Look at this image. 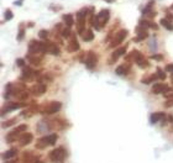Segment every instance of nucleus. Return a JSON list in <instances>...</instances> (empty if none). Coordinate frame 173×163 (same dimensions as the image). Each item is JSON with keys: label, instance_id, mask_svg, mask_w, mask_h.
<instances>
[{"label": "nucleus", "instance_id": "nucleus-25", "mask_svg": "<svg viewBox=\"0 0 173 163\" xmlns=\"http://www.w3.org/2000/svg\"><path fill=\"white\" fill-rule=\"evenodd\" d=\"M15 156H16V150H9L5 153H3V158L4 159H10V158H12Z\"/></svg>", "mask_w": 173, "mask_h": 163}, {"label": "nucleus", "instance_id": "nucleus-40", "mask_svg": "<svg viewBox=\"0 0 173 163\" xmlns=\"http://www.w3.org/2000/svg\"><path fill=\"white\" fill-rule=\"evenodd\" d=\"M106 3H112V2H115V0H105Z\"/></svg>", "mask_w": 173, "mask_h": 163}, {"label": "nucleus", "instance_id": "nucleus-17", "mask_svg": "<svg viewBox=\"0 0 173 163\" xmlns=\"http://www.w3.org/2000/svg\"><path fill=\"white\" fill-rule=\"evenodd\" d=\"M82 36V39H83V41H85V42H90V41H93V39H94V33H93V31L92 30H84V32L81 35Z\"/></svg>", "mask_w": 173, "mask_h": 163}, {"label": "nucleus", "instance_id": "nucleus-12", "mask_svg": "<svg viewBox=\"0 0 173 163\" xmlns=\"http://www.w3.org/2000/svg\"><path fill=\"white\" fill-rule=\"evenodd\" d=\"M125 53H126V46L120 47V48H118L116 51H114V52H112V54H111V57H110L109 63H110V64H111V63H114V62L116 61L120 56H123V54H125Z\"/></svg>", "mask_w": 173, "mask_h": 163}, {"label": "nucleus", "instance_id": "nucleus-19", "mask_svg": "<svg viewBox=\"0 0 173 163\" xmlns=\"http://www.w3.org/2000/svg\"><path fill=\"white\" fill-rule=\"evenodd\" d=\"M48 53L53 54V56H58V54L61 53L60 47L57 46L56 43H53V42H50V43H48Z\"/></svg>", "mask_w": 173, "mask_h": 163}, {"label": "nucleus", "instance_id": "nucleus-23", "mask_svg": "<svg viewBox=\"0 0 173 163\" xmlns=\"http://www.w3.org/2000/svg\"><path fill=\"white\" fill-rule=\"evenodd\" d=\"M161 25H162L163 27H166L167 30L173 31V24H172L168 19H162V20H161Z\"/></svg>", "mask_w": 173, "mask_h": 163}, {"label": "nucleus", "instance_id": "nucleus-2", "mask_svg": "<svg viewBox=\"0 0 173 163\" xmlns=\"http://www.w3.org/2000/svg\"><path fill=\"white\" fill-rule=\"evenodd\" d=\"M66 150L63 147H58V148H56L53 150L51 153H50V159L51 162L53 163H61L64 158H66Z\"/></svg>", "mask_w": 173, "mask_h": 163}, {"label": "nucleus", "instance_id": "nucleus-6", "mask_svg": "<svg viewBox=\"0 0 173 163\" xmlns=\"http://www.w3.org/2000/svg\"><path fill=\"white\" fill-rule=\"evenodd\" d=\"M62 107V103L60 101H51L45 106V114H54L57 111H60Z\"/></svg>", "mask_w": 173, "mask_h": 163}, {"label": "nucleus", "instance_id": "nucleus-1", "mask_svg": "<svg viewBox=\"0 0 173 163\" xmlns=\"http://www.w3.org/2000/svg\"><path fill=\"white\" fill-rule=\"evenodd\" d=\"M57 141V135L56 134H52V135H48V136H45L40 140H37L36 142V148H45L47 146H52Z\"/></svg>", "mask_w": 173, "mask_h": 163}, {"label": "nucleus", "instance_id": "nucleus-22", "mask_svg": "<svg viewBox=\"0 0 173 163\" xmlns=\"http://www.w3.org/2000/svg\"><path fill=\"white\" fill-rule=\"evenodd\" d=\"M157 78H158V76H157V74H151V76H148V77H144V78L141 79V82H142L144 84H150L151 82L156 80Z\"/></svg>", "mask_w": 173, "mask_h": 163}, {"label": "nucleus", "instance_id": "nucleus-32", "mask_svg": "<svg viewBox=\"0 0 173 163\" xmlns=\"http://www.w3.org/2000/svg\"><path fill=\"white\" fill-rule=\"evenodd\" d=\"M164 106L166 107H172L173 106V98H169L168 100L164 101Z\"/></svg>", "mask_w": 173, "mask_h": 163}, {"label": "nucleus", "instance_id": "nucleus-14", "mask_svg": "<svg viewBox=\"0 0 173 163\" xmlns=\"http://www.w3.org/2000/svg\"><path fill=\"white\" fill-rule=\"evenodd\" d=\"M68 52H77L79 49V43L77 42V39H75V36L72 35V37H71V41L68 43Z\"/></svg>", "mask_w": 173, "mask_h": 163}, {"label": "nucleus", "instance_id": "nucleus-3", "mask_svg": "<svg viewBox=\"0 0 173 163\" xmlns=\"http://www.w3.org/2000/svg\"><path fill=\"white\" fill-rule=\"evenodd\" d=\"M84 62H85V66H87L88 69H94V67L97 66V63H98V56L95 54L94 51H89L88 54H87V58L84 59Z\"/></svg>", "mask_w": 173, "mask_h": 163}, {"label": "nucleus", "instance_id": "nucleus-4", "mask_svg": "<svg viewBox=\"0 0 173 163\" xmlns=\"http://www.w3.org/2000/svg\"><path fill=\"white\" fill-rule=\"evenodd\" d=\"M126 36H127V30L125 29H121L119 31H116V35L114 36V39H112V42L110 43V47H115L116 45H120L125 39H126Z\"/></svg>", "mask_w": 173, "mask_h": 163}, {"label": "nucleus", "instance_id": "nucleus-21", "mask_svg": "<svg viewBox=\"0 0 173 163\" xmlns=\"http://www.w3.org/2000/svg\"><path fill=\"white\" fill-rule=\"evenodd\" d=\"M62 19H63L66 26H69V27H71V26L74 24V17H73L72 14H66V15H63Z\"/></svg>", "mask_w": 173, "mask_h": 163}, {"label": "nucleus", "instance_id": "nucleus-41", "mask_svg": "<svg viewBox=\"0 0 173 163\" xmlns=\"http://www.w3.org/2000/svg\"><path fill=\"white\" fill-rule=\"evenodd\" d=\"M35 163H42V162H40V161H38V159H36V162Z\"/></svg>", "mask_w": 173, "mask_h": 163}, {"label": "nucleus", "instance_id": "nucleus-9", "mask_svg": "<svg viewBox=\"0 0 173 163\" xmlns=\"http://www.w3.org/2000/svg\"><path fill=\"white\" fill-rule=\"evenodd\" d=\"M109 17H110V10H102L98 15H97V20H98V22L102 25V26H104L106 22H108V20H109Z\"/></svg>", "mask_w": 173, "mask_h": 163}, {"label": "nucleus", "instance_id": "nucleus-18", "mask_svg": "<svg viewBox=\"0 0 173 163\" xmlns=\"http://www.w3.org/2000/svg\"><path fill=\"white\" fill-rule=\"evenodd\" d=\"M164 117H166V114H164V113H153V114L151 115L150 120H151L152 124H156V122H158L160 120H163Z\"/></svg>", "mask_w": 173, "mask_h": 163}, {"label": "nucleus", "instance_id": "nucleus-39", "mask_svg": "<svg viewBox=\"0 0 173 163\" xmlns=\"http://www.w3.org/2000/svg\"><path fill=\"white\" fill-rule=\"evenodd\" d=\"M150 29H153V30H157V29H158V25H157V24H155V22H152V21H151V25H150Z\"/></svg>", "mask_w": 173, "mask_h": 163}, {"label": "nucleus", "instance_id": "nucleus-38", "mask_svg": "<svg viewBox=\"0 0 173 163\" xmlns=\"http://www.w3.org/2000/svg\"><path fill=\"white\" fill-rule=\"evenodd\" d=\"M50 9H51V10H60V9H62V6H61V5H57V6H56V5L52 4V5L50 6Z\"/></svg>", "mask_w": 173, "mask_h": 163}, {"label": "nucleus", "instance_id": "nucleus-33", "mask_svg": "<svg viewBox=\"0 0 173 163\" xmlns=\"http://www.w3.org/2000/svg\"><path fill=\"white\" fill-rule=\"evenodd\" d=\"M151 59H156V61H163V56H162V54H153V56H151Z\"/></svg>", "mask_w": 173, "mask_h": 163}, {"label": "nucleus", "instance_id": "nucleus-20", "mask_svg": "<svg viewBox=\"0 0 173 163\" xmlns=\"http://www.w3.org/2000/svg\"><path fill=\"white\" fill-rule=\"evenodd\" d=\"M26 58H27V61H30V62H31L32 64H35V66L40 64V63H41V61H42V58H41V57H37L36 54H31V53H29V54H27Z\"/></svg>", "mask_w": 173, "mask_h": 163}, {"label": "nucleus", "instance_id": "nucleus-13", "mask_svg": "<svg viewBox=\"0 0 173 163\" xmlns=\"http://www.w3.org/2000/svg\"><path fill=\"white\" fill-rule=\"evenodd\" d=\"M168 89V87H167V84H164V83H156L155 85L152 87V93L153 94H163L166 90Z\"/></svg>", "mask_w": 173, "mask_h": 163}, {"label": "nucleus", "instance_id": "nucleus-5", "mask_svg": "<svg viewBox=\"0 0 173 163\" xmlns=\"http://www.w3.org/2000/svg\"><path fill=\"white\" fill-rule=\"evenodd\" d=\"M25 130H27V125H26V124H22V125H20V126H17V127H16L14 131H11V132L6 136V141H8V142H12V141L17 140V135L21 134V132H24Z\"/></svg>", "mask_w": 173, "mask_h": 163}, {"label": "nucleus", "instance_id": "nucleus-31", "mask_svg": "<svg viewBox=\"0 0 173 163\" xmlns=\"http://www.w3.org/2000/svg\"><path fill=\"white\" fill-rule=\"evenodd\" d=\"M12 17H14V15H12V12H11V10L10 9H8L6 11H5V20H11L12 19Z\"/></svg>", "mask_w": 173, "mask_h": 163}, {"label": "nucleus", "instance_id": "nucleus-34", "mask_svg": "<svg viewBox=\"0 0 173 163\" xmlns=\"http://www.w3.org/2000/svg\"><path fill=\"white\" fill-rule=\"evenodd\" d=\"M16 64H17L19 67L24 68V67H25V61H24L22 58H17V59H16Z\"/></svg>", "mask_w": 173, "mask_h": 163}, {"label": "nucleus", "instance_id": "nucleus-27", "mask_svg": "<svg viewBox=\"0 0 173 163\" xmlns=\"http://www.w3.org/2000/svg\"><path fill=\"white\" fill-rule=\"evenodd\" d=\"M38 37L42 39V40H47V37H48V31H47V30H41L40 32H38Z\"/></svg>", "mask_w": 173, "mask_h": 163}, {"label": "nucleus", "instance_id": "nucleus-30", "mask_svg": "<svg viewBox=\"0 0 173 163\" xmlns=\"http://www.w3.org/2000/svg\"><path fill=\"white\" fill-rule=\"evenodd\" d=\"M157 76H158V78L160 79H166V73H164V72L161 69V68H157Z\"/></svg>", "mask_w": 173, "mask_h": 163}, {"label": "nucleus", "instance_id": "nucleus-10", "mask_svg": "<svg viewBox=\"0 0 173 163\" xmlns=\"http://www.w3.org/2000/svg\"><path fill=\"white\" fill-rule=\"evenodd\" d=\"M46 89H47V88H46V85H45V84L38 83V84H35V85L31 88V93H32L33 95H36V97H40V95L45 94Z\"/></svg>", "mask_w": 173, "mask_h": 163}, {"label": "nucleus", "instance_id": "nucleus-11", "mask_svg": "<svg viewBox=\"0 0 173 163\" xmlns=\"http://www.w3.org/2000/svg\"><path fill=\"white\" fill-rule=\"evenodd\" d=\"M32 140H33L32 134H30V132H24L20 137H19V143H20L21 146H26V144H29V143L32 142Z\"/></svg>", "mask_w": 173, "mask_h": 163}, {"label": "nucleus", "instance_id": "nucleus-24", "mask_svg": "<svg viewBox=\"0 0 173 163\" xmlns=\"http://www.w3.org/2000/svg\"><path fill=\"white\" fill-rule=\"evenodd\" d=\"M61 35H62V37H64V39H68L69 36L72 35V30H71V27H69V26H66V27H63V29L61 30Z\"/></svg>", "mask_w": 173, "mask_h": 163}, {"label": "nucleus", "instance_id": "nucleus-37", "mask_svg": "<svg viewBox=\"0 0 173 163\" xmlns=\"http://www.w3.org/2000/svg\"><path fill=\"white\" fill-rule=\"evenodd\" d=\"M166 70H167V72H172V73H173V63L167 64V66H166Z\"/></svg>", "mask_w": 173, "mask_h": 163}, {"label": "nucleus", "instance_id": "nucleus-28", "mask_svg": "<svg viewBox=\"0 0 173 163\" xmlns=\"http://www.w3.org/2000/svg\"><path fill=\"white\" fill-rule=\"evenodd\" d=\"M17 98L20 99V100H27V98H29V93H27V90H22V92L17 95Z\"/></svg>", "mask_w": 173, "mask_h": 163}, {"label": "nucleus", "instance_id": "nucleus-29", "mask_svg": "<svg viewBox=\"0 0 173 163\" xmlns=\"http://www.w3.org/2000/svg\"><path fill=\"white\" fill-rule=\"evenodd\" d=\"M163 95H164V98H167V99H169V98H173V89H171V88H168L166 92L163 93Z\"/></svg>", "mask_w": 173, "mask_h": 163}, {"label": "nucleus", "instance_id": "nucleus-42", "mask_svg": "<svg viewBox=\"0 0 173 163\" xmlns=\"http://www.w3.org/2000/svg\"><path fill=\"white\" fill-rule=\"evenodd\" d=\"M171 79H172V80H173V73H172V76H171Z\"/></svg>", "mask_w": 173, "mask_h": 163}, {"label": "nucleus", "instance_id": "nucleus-8", "mask_svg": "<svg viewBox=\"0 0 173 163\" xmlns=\"http://www.w3.org/2000/svg\"><path fill=\"white\" fill-rule=\"evenodd\" d=\"M136 33H137V37H135V39L132 40L133 42H140V41L145 40L147 36H148V33H147V31H146V27H144V26H141V25H139V26L136 27Z\"/></svg>", "mask_w": 173, "mask_h": 163}, {"label": "nucleus", "instance_id": "nucleus-7", "mask_svg": "<svg viewBox=\"0 0 173 163\" xmlns=\"http://www.w3.org/2000/svg\"><path fill=\"white\" fill-rule=\"evenodd\" d=\"M38 52H42V42L31 40L29 43V53L31 54H37Z\"/></svg>", "mask_w": 173, "mask_h": 163}, {"label": "nucleus", "instance_id": "nucleus-15", "mask_svg": "<svg viewBox=\"0 0 173 163\" xmlns=\"http://www.w3.org/2000/svg\"><path fill=\"white\" fill-rule=\"evenodd\" d=\"M25 104L24 103H10L6 107H4V111H3V115L6 113V111H12V110H17L20 107H24Z\"/></svg>", "mask_w": 173, "mask_h": 163}, {"label": "nucleus", "instance_id": "nucleus-36", "mask_svg": "<svg viewBox=\"0 0 173 163\" xmlns=\"http://www.w3.org/2000/svg\"><path fill=\"white\" fill-rule=\"evenodd\" d=\"M24 35H25V31L20 30V32H19V35H17V41H21L24 39Z\"/></svg>", "mask_w": 173, "mask_h": 163}, {"label": "nucleus", "instance_id": "nucleus-16", "mask_svg": "<svg viewBox=\"0 0 173 163\" xmlns=\"http://www.w3.org/2000/svg\"><path fill=\"white\" fill-rule=\"evenodd\" d=\"M129 70H130V64H121V66H119L118 68H116V74H119V76H125V74H127L129 73Z\"/></svg>", "mask_w": 173, "mask_h": 163}, {"label": "nucleus", "instance_id": "nucleus-35", "mask_svg": "<svg viewBox=\"0 0 173 163\" xmlns=\"http://www.w3.org/2000/svg\"><path fill=\"white\" fill-rule=\"evenodd\" d=\"M156 14H157L156 11L151 10V11H150V12H147V14H146L145 16H146V17H148V19H152V17H155V16H156Z\"/></svg>", "mask_w": 173, "mask_h": 163}, {"label": "nucleus", "instance_id": "nucleus-26", "mask_svg": "<svg viewBox=\"0 0 173 163\" xmlns=\"http://www.w3.org/2000/svg\"><path fill=\"white\" fill-rule=\"evenodd\" d=\"M16 120H17V119L14 117V119H11V120H9V121H4L2 126H3L4 129H5V127H10V126H12L14 124H16Z\"/></svg>", "mask_w": 173, "mask_h": 163}]
</instances>
